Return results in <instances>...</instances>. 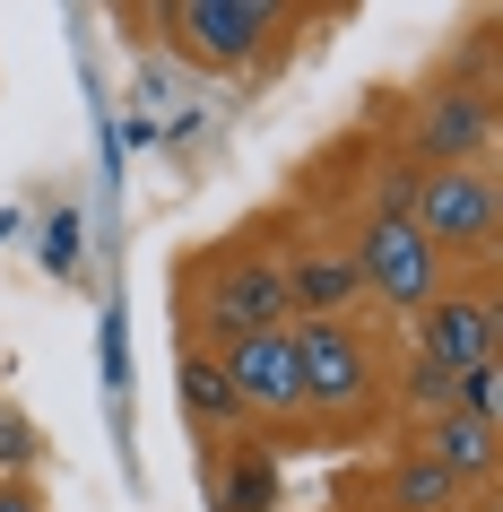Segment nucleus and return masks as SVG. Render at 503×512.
Wrapping results in <instances>:
<instances>
[{
	"label": "nucleus",
	"mask_w": 503,
	"mask_h": 512,
	"mask_svg": "<svg viewBox=\"0 0 503 512\" xmlns=\"http://www.w3.org/2000/svg\"><path fill=\"white\" fill-rule=\"evenodd\" d=\"M295 339V382H304V417L330 434H365L382 408V356L356 322H304Z\"/></svg>",
	"instance_id": "nucleus-1"
},
{
	"label": "nucleus",
	"mask_w": 503,
	"mask_h": 512,
	"mask_svg": "<svg viewBox=\"0 0 503 512\" xmlns=\"http://www.w3.org/2000/svg\"><path fill=\"white\" fill-rule=\"evenodd\" d=\"M287 270L252 252V243H226L200 261V287H191V322H200V348L226 356L235 339H261V330H287Z\"/></svg>",
	"instance_id": "nucleus-2"
},
{
	"label": "nucleus",
	"mask_w": 503,
	"mask_h": 512,
	"mask_svg": "<svg viewBox=\"0 0 503 512\" xmlns=\"http://www.w3.org/2000/svg\"><path fill=\"white\" fill-rule=\"evenodd\" d=\"M157 27L200 70H252V61H269L287 44L295 9L287 0H174V9H157Z\"/></svg>",
	"instance_id": "nucleus-3"
},
{
	"label": "nucleus",
	"mask_w": 503,
	"mask_h": 512,
	"mask_svg": "<svg viewBox=\"0 0 503 512\" xmlns=\"http://www.w3.org/2000/svg\"><path fill=\"white\" fill-rule=\"evenodd\" d=\"M399 217L434 243V261H486L495 252V183H486V165H408Z\"/></svg>",
	"instance_id": "nucleus-4"
},
{
	"label": "nucleus",
	"mask_w": 503,
	"mask_h": 512,
	"mask_svg": "<svg viewBox=\"0 0 503 512\" xmlns=\"http://www.w3.org/2000/svg\"><path fill=\"white\" fill-rule=\"evenodd\" d=\"M347 270H356V296H373L382 313H399V322H417L425 304L451 287L443 261H434V243H425L399 209H373L365 226H356V243H347Z\"/></svg>",
	"instance_id": "nucleus-5"
},
{
	"label": "nucleus",
	"mask_w": 503,
	"mask_h": 512,
	"mask_svg": "<svg viewBox=\"0 0 503 512\" xmlns=\"http://www.w3.org/2000/svg\"><path fill=\"white\" fill-rule=\"evenodd\" d=\"M295 330V322H287ZM287 330H261V339H235V348L217 356L226 365V391H235L243 417H269V426H287L304 417V382H295V339Z\"/></svg>",
	"instance_id": "nucleus-6"
},
{
	"label": "nucleus",
	"mask_w": 503,
	"mask_h": 512,
	"mask_svg": "<svg viewBox=\"0 0 503 512\" xmlns=\"http://www.w3.org/2000/svg\"><path fill=\"white\" fill-rule=\"evenodd\" d=\"M408 330H417V356H425V365L469 374V365L495 356V296H486V287H443Z\"/></svg>",
	"instance_id": "nucleus-7"
},
{
	"label": "nucleus",
	"mask_w": 503,
	"mask_h": 512,
	"mask_svg": "<svg viewBox=\"0 0 503 512\" xmlns=\"http://www.w3.org/2000/svg\"><path fill=\"white\" fill-rule=\"evenodd\" d=\"M486 139H495V96L486 87H434L417 105V122H408L417 165H477Z\"/></svg>",
	"instance_id": "nucleus-8"
},
{
	"label": "nucleus",
	"mask_w": 503,
	"mask_h": 512,
	"mask_svg": "<svg viewBox=\"0 0 503 512\" xmlns=\"http://www.w3.org/2000/svg\"><path fill=\"white\" fill-rule=\"evenodd\" d=\"M417 452L434 460L443 478H460V486H486V478H495V426H486V417H460V408L434 417V426L417 434Z\"/></svg>",
	"instance_id": "nucleus-9"
},
{
	"label": "nucleus",
	"mask_w": 503,
	"mask_h": 512,
	"mask_svg": "<svg viewBox=\"0 0 503 512\" xmlns=\"http://www.w3.org/2000/svg\"><path fill=\"white\" fill-rule=\"evenodd\" d=\"M174 400H183V417H191L200 434H235V426H243L235 391H226V365H217L209 348H183V374H174Z\"/></svg>",
	"instance_id": "nucleus-10"
},
{
	"label": "nucleus",
	"mask_w": 503,
	"mask_h": 512,
	"mask_svg": "<svg viewBox=\"0 0 503 512\" xmlns=\"http://www.w3.org/2000/svg\"><path fill=\"white\" fill-rule=\"evenodd\" d=\"M460 495H469V486L443 478L425 452H399L391 460V495H382V504H391V512H460Z\"/></svg>",
	"instance_id": "nucleus-11"
},
{
	"label": "nucleus",
	"mask_w": 503,
	"mask_h": 512,
	"mask_svg": "<svg viewBox=\"0 0 503 512\" xmlns=\"http://www.w3.org/2000/svg\"><path fill=\"white\" fill-rule=\"evenodd\" d=\"M278 495V469H269L261 443H235V478H217V512H269Z\"/></svg>",
	"instance_id": "nucleus-12"
},
{
	"label": "nucleus",
	"mask_w": 503,
	"mask_h": 512,
	"mask_svg": "<svg viewBox=\"0 0 503 512\" xmlns=\"http://www.w3.org/2000/svg\"><path fill=\"white\" fill-rule=\"evenodd\" d=\"M399 400H408L425 426H434V417H451V408H460V374H443V365L408 356V374H399Z\"/></svg>",
	"instance_id": "nucleus-13"
},
{
	"label": "nucleus",
	"mask_w": 503,
	"mask_h": 512,
	"mask_svg": "<svg viewBox=\"0 0 503 512\" xmlns=\"http://www.w3.org/2000/svg\"><path fill=\"white\" fill-rule=\"evenodd\" d=\"M495 382H503L495 356H486V365H469V374H460V417H486V426H495Z\"/></svg>",
	"instance_id": "nucleus-14"
},
{
	"label": "nucleus",
	"mask_w": 503,
	"mask_h": 512,
	"mask_svg": "<svg viewBox=\"0 0 503 512\" xmlns=\"http://www.w3.org/2000/svg\"><path fill=\"white\" fill-rule=\"evenodd\" d=\"M27 460H35V426L18 408H0V469H27Z\"/></svg>",
	"instance_id": "nucleus-15"
},
{
	"label": "nucleus",
	"mask_w": 503,
	"mask_h": 512,
	"mask_svg": "<svg viewBox=\"0 0 503 512\" xmlns=\"http://www.w3.org/2000/svg\"><path fill=\"white\" fill-rule=\"evenodd\" d=\"M0 512H44V504H35V495H27L18 478H0Z\"/></svg>",
	"instance_id": "nucleus-16"
},
{
	"label": "nucleus",
	"mask_w": 503,
	"mask_h": 512,
	"mask_svg": "<svg viewBox=\"0 0 503 512\" xmlns=\"http://www.w3.org/2000/svg\"><path fill=\"white\" fill-rule=\"evenodd\" d=\"M477 512H495V504H477Z\"/></svg>",
	"instance_id": "nucleus-17"
},
{
	"label": "nucleus",
	"mask_w": 503,
	"mask_h": 512,
	"mask_svg": "<svg viewBox=\"0 0 503 512\" xmlns=\"http://www.w3.org/2000/svg\"><path fill=\"white\" fill-rule=\"evenodd\" d=\"M373 512H391V504H373Z\"/></svg>",
	"instance_id": "nucleus-18"
}]
</instances>
